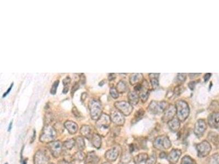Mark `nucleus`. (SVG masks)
I'll return each instance as SVG.
<instances>
[{
  "mask_svg": "<svg viewBox=\"0 0 219 164\" xmlns=\"http://www.w3.org/2000/svg\"><path fill=\"white\" fill-rule=\"evenodd\" d=\"M63 146V144L60 141H54L48 143V149L55 158H58L61 154Z\"/></svg>",
  "mask_w": 219,
  "mask_h": 164,
  "instance_id": "9d476101",
  "label": "nucleus"
},
{
  "mask_svg": "<svg viewBox=\"0 0 219 164\" xmlns=\"http://www.w3.org/2000/svg\"><path fill=\"white\" fill-rule=\"evenodd\" d=\"M148 158L149 156L148 154L142 153L135 156L134 158V162L135 164H140L143 161H146L148 160Z\"/></svg>",
  "mask_w": 219,
  "mask_h": 164,
  "instance_id": "bb28decb",
  "label": "nucleus"
},
{
  "mask_svg": "<svg viewBox=\"0 0 219 164\" xmlns=\"http://www.w3.org/2000/svg\"><path fill=\"white\" fill-rule=\"evenodd\" d=\"M102 164H111L110 162H109V161H107V162H105L103 163Z\"/></svg>",
  "mask_w": 219,
  "mask_h": 164,
  "instance_id": "13d9d810",
  "label": "nucleus"
},
{
  "mask_svg": "<svg viewBox=\"0 0 219 164\" xmlns=\"http://www.w3.org/2000/svg\"><path fill=\"white\" fill-rule=\"evenodd\" d=\"M196 84H197V83H196V81H192V82H190L189 83V88L191 90H193L195 88Z\"/></svg>",
  "mask_w": 219,
  "mask_h": 164,
  "instance_id": "a18cd8bd",
  "label": "nucleus"
},
{
  "mask_svg": "<svg viewBox=\"0 0 219 164\" xmlns=\"http://www.w3.org/2000/svg\"><path fill=\"white\" fill-rule=\"evenodd\" d=\"M69 91V87L68 86H64V88L63 89V93L64 94H67V92Z\"/></svg>",
  "mask_w": 219,
  "mask_h": 164,
  "instance_id": "603ef678",
  "label": "nucleus"
},
{
  "mask_svg": "<svg viewBox=\"0 0 219 164\" xmlns=\"http://www.w3.org/2000/svg\"><path fill=\"white\" fill-rule=\"evenodd\" d=\"M167 156H168V154H167L165 152L163 151L160 154L159 157L161 158H162V159H163V158H167Z\"/></svg>",
  "mask_w": 219,
  "mask_h": 164,
  "instance_id": "8fccbe9b",
  "label": "nucleus"
},
{
  "mask_svg": "<svg viewBox=\"0 0 219 164\" xmlns=\"http://www.w3.org/2000/svg\"><path fill=\"white\" fill-rule=\"evenodd\" d=\"M7 164V163H6V164Z\"/></svg>",
  "mask_w": 219,
  "mask_h": 164,
  "instance_id": "e2e57ef3",
  "label": "nucleus"
},
{
  "mask_svg": "<svg viewBox=\"0 0 219 164\" xmlns=\"http://www.w3.org/2000/svg\"><path fill=\"white\" fill-rule=\"evenodd\" d=\"M121 148L119 146H116L108 150L105 154V158L109 162L115 161L118 157Z\"/></svg>",
  "mask_w": 219,
  "mask_h": 164,
  "instance_id": "9b49d317",
  "label": "nucleus"
},
{
  "mask_svg": "<svg viewBox=\"0 0 219 164\" xmlns=\"http://www.w3.org/2000/svg\"><path fill=\"white\" fill-rule=\"evenodd\" d=\"M110 94L111 97L114 99H117L119 97V93L117 91V89L115 88H111L110 90Z\"/></svg>",
  "mask_w": 219,
  "mask_h": 164,
  "instance_id": "e433bc0d",
  "label": "nucleus"
},
{
  "mask_svg": "<svg viewBox=\"0 0 219 164\" xmlns=\"http://www.w3.org/2000/svg\"><path fill=\"white\" fill-rule=\"evenodd\" d=\"M219 122V112H214L209 115L208 123L211 127L215 128L216 125Z\"/></svg>",
  "mask_w": 219,
  "mask_h": 164,
  "instance_id": "6ab92c4d",
  "label": "nucleus"
},
{
  "mask_svg": "<svg viewBox=\"0 0 219 164\" xmlns=\"http://www.w3.org/2000/svg\"><path fill=\"white\" fill-rule=\"evenodd\" d=\"M168 106L167 102L152 101L149 106V110L150 113L154 115L159 114L164 112Z\"/></svg>",
  "mask_w": 219,
  "mask_h": 164,
  "instance_id": "423d86ee",
  "label": "nucleus"
},
{
  "mask_svg": "<svg viewBox=\"0 0 219 164\" xmlns=\"http://www.w3.org/2000/svg\"><path fill=\"white\" fill-rule=\"evenodd\" d=\"M186 79V75L185 74H179L177 76V80L180 83H182Z\"/></svg>",
  "mask_w": 219,
  "mask_h": 164,
  "instance_id": "58836bf2",
  "label": "nucleus"
},
{
  "mask_svg": "<svg viewBox=\"0 0 219 164\" xmlns=\"http://www.w3.org/2000/svg\"><path fill=\"white\" fill-rule=\"evenodd\" d=\"M72 113L74 114L75 117H77V118H80V117H81V115L80 113L79 112L78 110L76 108V107H74L73 108H72Z\"/></svg>",
  "mask_w": 219,
  "mask_h": 164,
  "instance_id": "79ce46f5",
  "label": "nucleus"
},
{
  "mask_svg": "<svg viewBox=\"0 0 219 164\" xmlns=\"http://www.w3.org/2000/svg\"><path fill=\"white\" fill-rule=\"evenodd\" d=\"M141 84L142 86L139 91V97L143 102H145L147 101L149 96V84L146 80H143V82L141 83Z\"/></svg>",
  "mask_w": 219,
  "mask_h": 164,
  "instance_id": "2eb2a0df",
  "label": "nucleus"
},
{
  "mask_svg": "<svg viewBox=\"0 0 219 164\" xmlns=\"http://www.w3.org/2000/svg\"><path fill=\"white\" fill-rule=\"evenodd\" d=\"M207 128L206 123L204 120L199 119L196 121L194 127V133L198 138H201L204 135Z\"/></svg>",
  "mask_w": 219,
  "mask_h": 164,
  "instance_id": "f8f14e48",
  "label": "nucleus"
},
{
  "mask_svg": "<svg viewBox=\"0 0 219 164\" xmlns=\"http://www.w3.org/2000/svg\"><path fill=\"white\" fill-rule=\"evenodd\" d=\"M198 156L204 158L208 156L211 151V147L209 143L206 141H203L197 145Z\"/></svg>",
  "mask_w": 219,
  "mask_h": 164,
  "instance_id": "1a4fd4ad",
  "label": "nucleus"
},
{
  "mask_svg": "<svg viewBox=\"0 0 219 164\" xmlns=\"http://www.w3.org/2000/svg\"><path fill=\"white\" fill-rule=\"evenodd\" d=\"M200 74H190L189 76H190V78L191 79H193V78H195V76H199Z\"/></svg>",
  "mask_w": 219,
  "mask_h": 164,
  "instance_id": "3c124183",
  "label": "nucleus"
},
{
  "mask_svg": "<svg viewBox=\"0 0 219 164\" xmlns=\"http://www.w3.org/2000/svg\"><path fill=\"white\" fill-rule=\"evenodd\" d=\"M91 144L96 149H99L102 146V136L98 133L93 134L91 137Z\"/></svg>",
  "mask_w": 219,
  "mask_h": 164,
  "instance_id": "5701e85b",
  "label": "nucleus"
},
{
  "mask_svg": "<svg viewBox=\"0 0 219 164\" xmlns=\"http://www.w3.org/2000/svg\"><path fill=\"white\" fill-rule=\"evenodd\" d=\"M56 135V131L55 127L50 124L45 125L39 137V141L42 143H50L55 140Z\"/></svg>",
  "mask_w": 219,
  "mask_h": 164,
  "instance_id": "f03ea898",
  "label": "nucleus"
},
{
  "mask_svg": "<svg viewBox=\"0 0 219 164\" xmlns=\"http://www.w3.org/2000/svg\"><path fill=\"white\" fill-rule=\"evenodd\" d=\"M68 164V163H67V162H65V161H64V162H62V163H61V164Z\"/></svg>",
  "mask_w": 219,
  "mask_h": 164,
  "instance_id": "052dcab7",
  "label": "nucleus"
},
{
  "mask_svg": "<svg viewBox=\"0 0 219 164\" xmlns=\"http://www.w3.org/2000/svg\"><path fill=\"white\" fill-rule=\"evenodd\" d=\"M110 117L111 121L117 126H122L125 123L124 115L117 110L112 111Z\"/></svg>",
  "mask_w": 219,
  "mask_h": 164,
  "instance_id": "ddd939ff",
  "label": "nucleus"
},
{
  "mask_svg": "<svg viewBox=\"0 0 219 164\" xmlns=\"http://www.w3.org/2000/svg\"><path fill=\"white\" fill-rule=\"evenodd\" d=\"M139 95L137 91H130L128 93V101L132 105H137V104L139 102Z\"/></svg>",
  "mask_w": 219,
  "mask_h": 164,
  "instance_id": "412c9836",
  "label": "nucleus"
},
{
  "mask_svg": "<svg viewBox=\"0 0 219 164\" xmlns=\"http://www.w3.org/2000/svg\"><path fill=\"white\" fill-rule=\"evenodd\" d=\"M168 125L172 131H178L180 127V121L178 118H174L168 123Z\"/></svg>",
  "mask_w": 219,
  "mask_h": 164,
  "instance_id": "4be33fe9",
  "label": "nucleus"
},
{
  "mask_svg": "<svg viewBox=\"0 0 219 164\" xmlns=\"http://www.w3.org/2000/svg\"><path fill=\"white\" fill-rule=\"evenodd\" d=\"M144 113H145V111L143 110V109H140L139 110H138L135 114L134 117L132 119V123L133 124H135V123H137L138 121H139L140 119L143 118V115H144Z\"/></svg>",
  "mask_w": 219,
  "mask_h": 164,
  "instance_id": "7c9ffc66",
  "label": "nucleus"
},
{
  "mask_svg": "<svg viewBox=\"0 0 219 164\" xmlns=\"http://www.w3.org/2000/svg\"><path fill=\"white\" fill-rule=\"evenodd\" d=\"M159 74H149L151 83V85H152V88H153L154 89H156L157 88L159 87Z\"/></svg>",
  "mask_w": 219,
  "mask_h": 164,
  "instance_id": "a878e982",
  "label": "nucleus"
},
{
  "mask_svg": "<svg viewBox=\"0 0 219 164\" xmlns=\"http://www.w3.org/2000/svg\"><path fill=\"white\" fill-rule=\"evenodd\" d=\"M80 133L83 137L90 140L91 138L92 135L91 134V129L89 125H83L81 128Z\"/></svg>",
  "mask_w": 219,
  "mask_h": 164,
  "instance_id": "b1692460",
  "label": "nucleus"
},
{
  "mask_svg": "<svg viewBox=\"0 0 219 164\" xmlns=\"http://www.w3.org/2000/svg\"><path fill=\"white\" fill-rule=\"evenodd\" d=\"M64 127L67 130L69 133L71 135L76 134L78 131V125L71 120H67L64 123Z\"/></svg>",
  "mask_w": 219,
  "mask_h": 164,
  "instance_id": "a211bd4d",
  "label": "nucleus"
},
{
  "mask_svg": "<svg viewBox=\"0 0 219 164\" xmlns=\"http://www.w3.org/2000/svg\"><path fill=\"white\" fill-rule=\"evenodd\" d=\"M89 109L91 119L98 120L102 115V106L101 102L99 100H91L89 102Z\"/></svg>",
  "mask_w": 219,
  "mask_h": 164,
  "instance_id": "20e7f679",
  "label": "nucleus"
},
{
  "mask_svg": "<svg viewBox=\"0 0 219 164\" xmlns=\"http://www.w3.org/2000/svg\"><path fill=\"white\" fill-rule=\"evenodd\" d=\"M74 160L73 156H71L70 154H66L64 156V161L67 163H71Z\"/></svg>",
  "mask_w": 219,
  "mask_h": 164,
  "instance_id": "a19ab883",
  "label": "nucleus"
},
{
  "mask_svg": "<svg viewBox=\"0 0 219 164\" xmlns=\"http://www.w3.org/2000/svg\"><path fill=\"white\" fill-rule=\"evenodd\" d=\"M35 137H36V131L34 130V135H33V138H32V140L31 141L30 143H33L34 140H35Z\"/></svg>",
  "mask_w": 219,
  "mask_h": 164,
  "instance_id": "5fc2aeb1",
  "label": "nucleus"
},
{
  "mask_svg": "<svg viewBox=\"0 0 219 164\" xmlns=\"http://www.w3.org/2000/svg\"><path fill=\"white\" fill-rule=\"evenodd\" d=\"M184 88L183 86H181V85H179V86H176L175 88L174 94L176 96H179L184 91Z\"/></svg>",
  "mask_w": 219,
  "mask_h": 164,
  "instance_id": "ea45409f",
  "label": "nucleus"
},
{
  "mask_svg": "<svg viewBox=\"0 0 219 164\" xmlns=\"http://www.w3.org/2000/svg\"><path fill=\"white\" fill-rule=\"evenodd\" d=\"M181 154V151L179 149H172L168 154L167 159L171 164H175L180 159Z\"/></svg>",
  "mask_w": 219,
  "mask_h": 164,
  "instance_id": "dca6fc26",
  "label": "nucleus"
},
{
  "mask_svg": "<svg viewBox=\"0 0 219 164\" xmlns=\"http://www.w3.org/2000/svg\"><path fill=\"white\" fill-rule=\"evenodd\" d=\"M154 147L161 151L164 149H168L171 147V143L168 137L165 135L159 136L154 142Z\"/></svg>",
  "mask_w": 219,
  "mask_h": 164,
  "instance_id": "39448f33",
  "label": "nucleus"
},
{
  "mask_svg": "<svg viewBox=\"0 0 219 164\" xmlns=\"http://www.w3.org/2000/svg\"><path fill=\"white\" fill-rule=\"evenodd\" d=\"M129 82L131 85H134L143 82V76L141 74H133L130 75Z\"/></svg>",
  "mask_w": 219,
  "mask_h": 164,
  "instance_id": "aec40b11",
  "label": "nucleus"
},
{
  "mask_svg": "<svg viewBox=\"0 0 219 164\" xmlns=\"http://www.w3.org/2000/svg\"><path fill=\"white\" fill-rule=\"evenodd\" d=\"M215 129H217L218 131H219V122L217 123V125H216Z\"/></svg>",
  "mask_w": 219,
  "mask_h": 164,
  "instance_id": "4d7b16f0",
  "label": "nucleus"
},
{
  "mask_svg": "<svg viewBox=\"0 0 219 164\" xmlns=\"http://www.w3.org/2000/svg\"><path fill=\"white\" fill-rule=\"evenodd\" d=\"M75 145H76V141L74 138L67 140L63 143V146L68 150H71L72 149V148L75 146Z\"/></svg>",
  "mask_w": 219,
  "mask_h": 164,
  "instance_id": "2f4dec72",
  "label": "nucleus"
},
{
  "mask_svg": "<svg viewBox=\"0 0 219 164\" xmlns=\"http://www.w3.org/2000/svg\"><path fill=\"white\" fill-rule=\"evenodd\" d=\"M211 74H210V73L206 74L204 77V81L206 82H207L211 78Z\"/></svg>",
  "mask_w": 219,
  "mask_h": 164,
  "instance_id": "de8ad7c7",
  "label": "nucleus"
},
{
  "mask_svg": "<svg viewBox=\"0 0 219 164\" xmlns=\"http://www.w3.org/2000/svg\"><path fill=\"white\" fill-rule=\"evenodd\" d=\"M70 82H71V78H70L69 76H67L63 80V85L64 86H67L70 83Z\"/></svg>",
  "mask_w": 219,
  "mask_h": 164,
  "instance_id": "37998d69",
  "label": "nucleus"
},
{
  "mask_svg": "<svg viewBox=\"0 0 219 164\" xmlns=\"http://www.w3.org/2000/svg\"><path fill=\"white\" fill-rule=\"evenodd\" d=\"M176 115L181 122L184 121L190 115V108L186 102L179 100L176 103Z\"/></svg>",
  "mask_w": 219,
  "mask_h": 164,
  "instance_id": "7ed1b4c3",
  "label": "nucleus"
},
{
  "mask_svg": "<svg viewBox=\"0 0 219 164\" xmlns=\"http://www.w3.org/2000/svg\"><path fill=\"white\" fill-rule=\"evenodd\" d=\"M116 78V74H110L109 76V80L110 81L113 80Z\"/></svg>",
  "mask_w": 219,
  "mask_h": 164,
  "instance_id": "09e8293b",
  "label": "nucleus"
},
{
  "mask_svg": "<svg viewBox=\"0 0 219 164\" xmlns=\"http://www.w3.org/2000/svg\"><path fill=\"white\" fill-rule=\"evenodd\" d=\"M100 161V158L94 151L88 152L85 160L86 164H98Z\"/></svg>",
  "mask_w": 219,
  "mask_h": 164,
  "instance_id": "f3484780",
  "label": "nucleus"
},
{
  "mask_svg": "<svg viewBox=\"0 0 219 164\" xmlns=\"http://www.w3.org/2000/svg\"><path fill=\"white\" fill-rule=\"evenodd\" d=\"M53 164V163H52V164Z\"/></svg>",
  "mask_w": 219,
  "mask_h": 164,
  "instance_id": "680f3d73",
  "label": "nucleus"
},
{
  "mask_svg": "<svg viewBox=\"0 0 219 164\" xmlns=\"http://www.w3.org/2000/svg\"><path fill=\"white\" fill-rule=\"evenodd\" d=\"M208 164H219V153L213 154L208 159Z\"/></svg>",
  "mask_w": 219,
  "mask_h": 164,
  "instance_id": "f704fd0d",
  "label": "nucleus"
},
{
  "mask_svg": "<svg viewBox=\"0 0 219 164\" xmlns=\"http://www.w3.org/2000/svg\"><path fill=\"white\" fill-rule=\"evenodd\" d=\"M59 84V81L58 80H56L54 82V83L53 84L52 88L50 89V93L52 95H55L56 93V90L58 87Z\"/></svg>",
  "mask_w": 219,
  "mask_h": 164,
  "instance_id": "4c0bfd02",
  "label": "nucleus"
},
{
  "mask_svg": "<svg viewBox=\"0 0 219 164\" xmlns=\"http://www.w3.org/2000/svg\"><path fill=\"white\" fill-rule=\"evenodd\" d=\"M13 84H14V83H12V84H11V86H10V87H9V88L8 89V90H7V91L6 92V93H4V94H3V97H6L7 95H8V94H9V93H10V91H11V89H12V87H13Z\"/></svg>",
  "mask_w": 219,
  "mask_h": 164,
  "instance_id": "49530a36",
  "label": "nucleus"
},
{
  "mask_svg": "<svg viewBox=\"0 0 219 164\" xmlns=\"http://www.w3.org/2000/svg\"><path fill=\"white\" fill-rule=\"evenodd\" d=\"M115 107L117 110H119L125 116L129 115L133 110L132 105L129 102L124 101L115 102Z\"/></svg>",
  "mask_w": 219,
  "mask_h": 164,
  "instance_id": "6e6552de",
  "label": "nucleus"
},
{
  "mask_svg": "<svg viewBox=\"0 0 219 164\" xmlns=\"http://www.w3.org/2000/svg\"><path fill=\"white\" fill-rule=\"evenodd\" d=\"M157 162V156L155 153H153L152 155L149 157L148 160L145 161V164H156Z\"/></svg>",
  "mask_w": 219,
  "mask_h": 164,
  "instance_id": "c9c22d12",
  "label": "nucleus"
},
{
  "mask_svg": "<svg viewBox=\"0 0 219 164\" xmlns=\"http://www.w3.org/2000/svg\"><path fill=\"white\" fill-rule=\"evenodd\" d=\"M128 89V85L127 84V83L123 80L119 81L118 83V84H117L116 89H117V91L119 93L122 94V93H125L127 91Z\"/></svg>",
  "mask_w": 219,
  "mask_h": 164,
  "instance_id": "cd10ccee",
  "label": "nucleus"
},
{
  "mask_svg": "<svg viewBox=\"0 0 219 164\" xmlns=\"http://www.w3.org/2000/svg\"><path fill=\"white\" fill-rule=\"evenodd\" d=\"M111 120L110 117L103 113L96 122V129L98 134L102 137H105L110 131Z\"/></svg>",
  "mask_w": 219,
  "mask_h": 164,
  "instance_id": "f257e3e1",
  "label": "nucleus"
},
{
  "mask_svg": "<svg viewBox=\"0 0 219 164\" xmlns=\"http://www.w3.org/2000/svg\"><path fill=\"white\" fill-rule=\"evenodd\" d=\"M76 141V145L79 151H83L86 148V144H85V140L81 136H78L75 139Z\"/></svg>",
  "mask_w": 219,
  "mask_h": 164,
  "instance_id": "c756f323",
  "label": "nucleus"
},
{
  "mask_svg": "<svg viewBox=\"0 0 219 164\" xmlns=\"http://www.w3.org/2000/svg\"><path fill=\"white\" fill-rule=\"evenodd\" d=\"M176 114L175 106L173 105H170L164 112V115L162 117V120L164 122L168 123L169 121L174 118L175 115Z\"/></svg>",
  "mask_w": 219,
  "mask_h": 164,
  "instance_id": "4468645a",
  "label": "nucleus"
},
{
  "mask_svg": "<svg viewBox=\"0 0 219 164\" xmlns=\"http://www.w3.org/2000/svg\"><path fill=\"white\" fill-rule=\"evenodd\" d=\"M50 160V156L46 150L39 149L34 155V164H48Z\"/></svg>",
  "mask_w": 219,
  "mask_h": 164,
  "instance_id": "0eeeda50",
  "label": "nucleus"
},
{
  "mask_svg": "<svg viewBox=\"0 0 219 164\" xmlns=\"http://www.w3.org/2000/svg\"><path fill=\"white\" fill-rule=\"evenodd\" d=\"M23 164H26V160H24V161H23Z\"/></svg>",
  "mask_w": 219,
  "mask_h": 164,
  "instance_id": "bf43d9fd",
  "label": "nucleus"
},
{
  "mask_svg": "<svg viewBox=\"0 0 219 164\" xmlns=\"http://www.w3.org/2000/svg\"><path fill=\"white\" fill-rule=\"evenodd\" d=\"M74 160H77L78 161H82L83 160H85L86 158V155L85 154V153H83L81 151H77L76 153L74 154L73 156Z\"/></svg>",
  "mask_w": 219,
  "mask_h": 164,
  "instance_id": "473e14b6",
  "label": "nucleus"
},
{
  "mask_svg": "<svg viewBox=\"0 0 219 164\" xmlns=\"http://www.w3.org/2000/svg\"><path fill=\"white\" fill-rule=\"evenodd\" d=\"M132 158V157L131 156V153L129 151L126 150L123 151V153L122 154L120 161L122 164H127L130 162Z\"/></svg>",
  "mask_w": 219,
  "mask_h": 164,
  "instance_id": "393cba45",
  "label": "nucleus"
},
{
  "mask_svg": "<svg viewBox=\"0 0 219 164\" xmlns=\"http://www.w3.org/2000/svg\"><path fill=\"white\" fill-rule=\"evenodd\" d=\"M12 123H12V121H11L10 124H9V125L8 130V131H10L11 129H12Z\"/></svg>",
  "mask_w": 219,
  "mask_h": 164,
  "instance_id": "6e6d98bb",
  "label": "nucleus"
},
{
  "mask_svg": "<svg viewBox=\"0 0 219 164\" xmlns=\"http://www.w3.org/2000/svg\"><path fill=\"white\" fill-rule=\"evenodd\" d=\"M180 164H196V162L191 156H185L181 159Z\"/></svg>",
  "mask_w": 219,
  "mask_h": 164,
  "instance_id": "72a5a7b5",
  "label": "nucleus"
},
{
  "mask_svg": "<svg viewBox=\"0 0 219 164\" xmlns=\"http://www.w3.org/2000/svg\"><path fill=\"white\" fill-rule=\"evenodd\" d=\"M80 88V85H79V84L78 83H76L75 84H74V86L71 89V94L72 95H73L75 92L76 91L78 88Z\"/></svg>",
  "mask_w": 219,
  "mask_h": 164,
  "instance_id": "c03bdc74",
  "label": "nucleus"
},
{
  "mask_svg": "<svg viewBox=\"0 0 219 164\" xmlns=\"http://www.w3.org/2000/svg\"><path fill=\"white\" fill-rule=\"evenodd\" d=\"M208 137L209 141L213 143L214 145H215L216 146H219V136L216 133L214 132H211L209 134Z\"/></svg>",
  "mask_w": 219,
  "mask_h": 164,
  "instance_id": "c85d7f7f",
  "label": "nucleus"
},
{
  "mask_svg": "<svg viewBox=\"0 0 219 164\" xmlns=\"http://www.w3.org/2000/svg\"><path fill=\"white\" fill-rule=\"evenodd\" d=\"M81 81L82 82V84H85V83H86V78H85V75H84V74H83V76H81Z\"/></svg>",
  "mask_w": 219,
  "mask_h": 164,
  "instance_id": "864d4df0",
  "label": "nucleus"
}]
</instances>
